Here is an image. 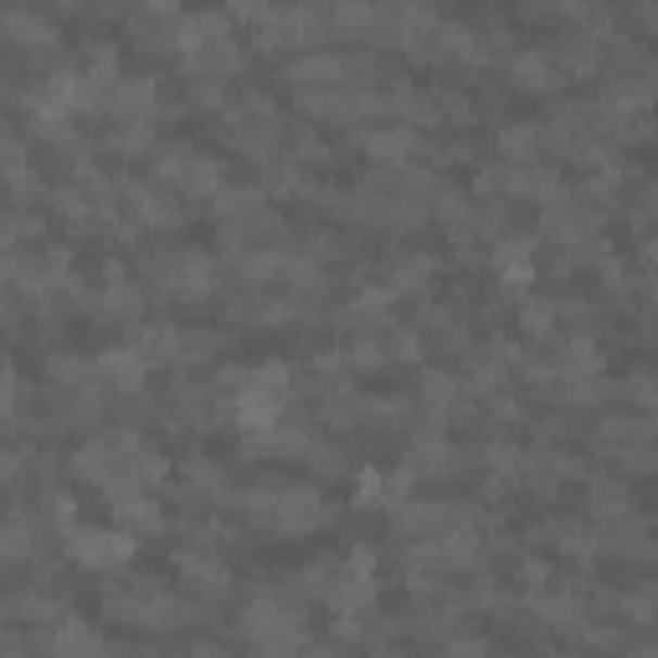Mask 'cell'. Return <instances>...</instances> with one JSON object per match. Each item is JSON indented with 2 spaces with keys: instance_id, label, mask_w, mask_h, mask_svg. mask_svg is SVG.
Masks as SVG:
<instances>
[{
  "instance_id": "cell-1",
  "label": "cell",
  "mask_w": 658,
  "mask_h": 658,
  "mask_svg": "<svg viewBox=\"0 0 658 658\" xmlns=\"http://www.w3.org/2000/svg\"><path fill=\"white\" fill-rule=\"evenodd\" d=\"M242 633L248 643L268 648V654H283V648H304V618L293 612L283 597H257L242 612Z\"/></svg>"
},
{
  "instance_id": "cell-2",
  "label": "cell",
  "mask_w": 658,
  "mask_h": 658,
  "mask_svg": "<svg viewBox=\"0 0 658 658\" xmlns=\"http://www.w3.org/2000/svg\"><path fill=\"white\" fill-rule=\"evenodd\" d=\"M67 551H73L83 566H93V571H114V566L129 561L135 535H129L124 524H118V530H83V524H73V530H67Z\"/></svg>"
},
{
  "instance_id": "cell-3",
  "label": "cell",
  "mask_w": 658,
  "mask_h": 658,
  "mask_svg": "<svg viewBox=\"0 0 658 658\" xmlns=\"http://www.w3.org/2000/svg\"><path fill=\"white\" fill-rule=\"evenodd\" d=\"M329 509L314 489H273V504H268V524L278 535H309L314 524H325Z\"/></svg>"
},
{
  "instance_id": "cell-4",
  "label": "cell",
  "mask_w": 658,
  "mask_h": 658,
  "mask_svg": "<svg viewBox=\"0 0 658 658\" xmlns=\"http://www.w3.org/2000/svg\"><path fill=\"white\" fill-rule=\"evenodd\" d=\"M160 180H170L175 191H186V195H212L222 186V165L195 155V150H165L160 155Z\"/></svg>"
},
{
  "instance_id": "cell-5",
  "label": "cell",
  "mask_w": 658,
  "mask_h": 658,
  "mask_svg": "<svg viewBox=\"0 0 658 658\" xmlns=\"http://www.w3.org/2000/svg\"><path fill=\"white\" fill-rule=\"evenodd\" d=\"M180 581H186V592H195V597H227L232 592V577H227V566L216 561V556H201V551H191V556H180Z\"/></svg>"
},
{
  "instance_id": "cell-6",
  "label": "cell",
  "mask_w": 658,
  "mask_h": 658,
  "mask_svg": "<svg viewBox=\"0 0 658 658\" xmlns=\"http://www.w3.org/2000/svg\"><path fill=\"white\" fill-rule=\"evenodd\" d=\"M124 201H129V216H135L139 227H175L180 212H175V201L155 186H124Z\"/></svg>"
},
{
  "instance_id": "cell-7",
  "label": "cell",
  "mask_w": 658,
  "mask_h": 658,
  "mask_svg": "<svg viewBox=\"0 0 658 658\" xmlns=\"http://www.w3.org/2000/svg\"><path fill=\"white\" fill-rule=\"evenodd\" d=\"M37 648H52V654H103V638H98L93 628H83V618H62L47 633H37Z\"/></svg>"
},
{
  "instance_id": "cell-8",
  "label": "cell",
  "mask_w": 658,
  "mask_h": 658,
  "mask_svg": "<svg viewBox=\"0 0 658 658\" xmlns=\"http://www.w3.org/2000/svg\"><path fill=\"white\" fill-rule=\"evenodd\" d=\"M458 468V453L443 443V438H417L407 453V473L412 479H447Z\"/></svg>"
},
{
  "instance_id": "cell-9",
  "label": "cell",
  "mask_w": 658,
  "mask_h": 658,
  "mask_svg": "<svg viewBox=\"0 0 658 658\" xmlns=\"http://www.w3.org/2000/svg\"><path fill=\"white\" fill-rule=\"evenodd\" d=\"M144 366H150V355H144V350H114V355H98L103 381L118 387V391H139V387H144Z\"/></svg>"
},
{
  "instance_id": "cell-10",
  "label": "cell",
  "mask_w": 658,
  "mask_h": 658,
  "mask_svg": "<svg viewBox=\"0 0 658 658\" xmlns=\"http://www.w3.org/2000/svg\"><path fill=\"white\" fill-rule=\"evenodd\" d=\"M509 78H515V88H524V93H551V88H556V58H545V52H520L515 67H509Z\"/></svg>"
},
{
  "instance_id": "cell-11",
  "label": "cell",
  "mask_w": 658,
  "mask_h": 658,
  "mask_svg": "<svg viewBox=\"0 0 658 658\" xmlns=\"http://www.w3.org/2000/svg\"><path fill=\"white\" fill-rule=\"evenodd\" d=\"M329 26L345 31V37H360L370 26H381V11H376L370 0H334V5H329Z\"/></svg>"
},
{
  "instance_id": "cell-12",
  "label": "cell",
  "mask_w": 658,
  "mask_h": 658,
  "mask_svg": "<svg viewBox=\"0 0 658 658\" xmlns=\"http://www.w3.org/2000/svg\"><path fill=\"white\" fill-rule=\"evenodd\" d=\"M5 31H11V41H16V47H26V52H47V47L58 41V31H52L47 21L31 16V11H21V5L11 11V21H5Z\"/></svg>"
},
{
  "instance_id": "cell-13",
  "label": "cell",
  "mask_w": 658,
  "mask_h": 658,
  "mask_svg": "<svg viewBox=\"0 0 658 658\" xmlns=\"http://www.w3.org/2000/svg\"><path fill=\"white\" fill-rule=\"evenodd\" d=\"M427 278H432V257H412V252H402V257H391V293H422Z\"/></svg>"
},
{
  "instance_id": "cell-14",
  "label": "cell",
  "mask_w": 658,
  "mask_h": 658,
  "mask_svg": "<svg viewBox=\"0 0 658 658\" xmlns=\"http://www.w3.org/2000/svg\"><path fill=\"white\" fill-rule=\"evenodd\" d=\"M360 144H366L370 160H381V165H396V160L412 150V129H370Z\"/></svg>"
},
{
  "instance_id": "cell-15",
  "label": "cell",
  "mask_w": 658,
  "mask_h": 658,
  "mask_svg": "<svg viewBox=\"0 0 658 658\" xmlns=\"http://www.w3.org/2000/svg\"><path fill=\"white\" fill-rule=\"evenodd\" d=\"M628 489L622 484H612V479H597V484H592V499H586V509H592V515H597V520H622V515H628Z\"/></svg>"
},
{
  "instance_id": "cell-16",
  "label": "cell",
  "mask_w": 658,
  "mask_h": 658,
  "mask_svg": "<svg viewBox=\"0 0 658 658\" xmlns=\"http://www.w3.org/2000/svg\"><path fill=\"white\" fill-rule=\"evenodd\" d=\"M150 144V118H118L114 129H109V150L114 155H135Z\"/></svg>"
},
{
  "instance_id": "cell-17",
  "label": "cell",
  "mask_w": 658,
  "mask_h": 658,
  "mask_svg": "<svg viewBox=\"0 0 658 658\" xmlns=\"http://www.w3.org/2000/svg\"><path fill=\"white\" fill-rule=\"evenodd\" d=\"M26 556H31V515L16 509L5 524V561H26Z\"/></svg>"
},
{
  "instance_id": "cell-18",
  "label": "cell",
  "mask_w": 658,
  "mask_h": 658,
  "mask_svg": "<svg viewBox=\"0 0 658 658\" xmlns=\"http://www.w3.org/2000/svg\"><path fill=\"white\" fill-rule=\"evenodd\" d=\"M524 329H530V334H551V304H524Z\"/></svg>"
}]
</instances>
